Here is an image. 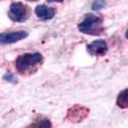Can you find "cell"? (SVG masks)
I'll use <instances>...</instances> for the list:
<instances>
[{
	"label": "cell",
	"mask_w": 128,
	"mask_h": 128,
	"mask_svg": "<svg viewBox=\"0 0 128 128\" xmlns=\"http://www.w3.org/2000/svg\"><path fill=\"white\" fill-rule=\"evenodd\" d=\"M26 1H28V2H36V1H38V0H26Z\"/></svg>",
	"instance_id": "obj_14"
},
{
	"label": "cell",
	"mask_w": 128,
	"mask_h": 128,
	"mask_svg": "<svg viewBox=\"0 0 128 128\" xmlns=\"http://www.w3.org/2000/svg\"><path fill=\"white\" fill-rule=\"evenodd\" d=\"M55 10L53 8L48 7L44 4L38 5L35 8V13L40 19L43 20H50L55 16Z\"/></svg>",
	"instance_id": "obj_7"
},
{
	"label": "cell",
	"mask_w": 128,
	"mask_h": 128,
	"mask_svg": "<svg viewBox=\"0 0 128 128\" xmlns=\"http://www.w3.org/2000/svg\"><path fill=\"white\" fill-rule=\"evenodd\" d=\"M89 114L88 108L80 104H74L67 110L66 119L72 123L77 124L86 119Z\"/></svg>",
	"instance_id": "obj_4"
},
{
	"label": "cell",
	"mask_w": 128,
	"mask_h": 128,
	"mask_svg": "<svg viewBox=\"0 0 128 128\" xmlns=\"http://www.w3.org/2000/svg\"><path fill=\"white\" fill-rule=\"evenodd\" d=\"M44 60L40 52L25 53L18 57L16 61V69L21 74H29L35 72Z\"/></svg>",
	"instance_id": "obj_1"
},
{
	"label": "cell",
	"mask_w": 128,
	"mask_h": 128,
	"mask_svg": "<svg viewBox=\"0 0 128 128\" xmlns=\"http://www.w3.org/2000/svg\"><path fill=\"white\" fill-rule=\"evenodd\" d=\"M3 80H5L6 82H9V83H12V84H16L18 83V80L17 78L15 75H14L13 74L10 72H8L6 73V74H4V76L3 77Z\"/></svg>",
	"instance_id": "obj_11"
},
{
	"label": "cell",
	"mask_w": 128,
	"mask_h": 128,
	"mask_svg": "<svg viewBox=\"0 0 128 128\" xmlns=\"http://www.w3.org/2000/svg\"><path fill=\"white\" fill-rule=\"evenodd\" d=\"M28 36V33L25 31L2 33L0 34V45L14 44L19 40L24 39Z\"/></svg>",
	"instance_id": "obj_6"
},
{
	"label": "cell",
	"mask_w": 128,
	"mask_h": 128,
	"mask_svg": "<svg viewBox=\"0 0 128 128\" xmlns=\"http://www.w3.org/2000/svg\"><path fill=\"white\" fill-rule=\"evenodd\" d=\"M64 0H47L49 3H62Z\"/></svg>",
	"instance_id": "obj_12"
},
{
	"label": "cell",
	"mask_w": 128,
	"mask_h": 128,
	"mask_svg": "<svg viewBox=\"0 0 128 128\" xmlns=\"http://www.w3.org/2000/svg\"><path fill=\"white\" fill-rule=\"evenodd\" d=\"M86 50L90 55L103 56L107 53L108 46L104 40H97L86 46Z\"/></svg>",
	"instance_id": "obj_5"
},
{
	"label": "cell",
	"mask_w": 128,
	"mask_h": 128,
	"mask_svg": "<svg viewBox=\"0 0 128 128\" xmlns=\"http://www.w3.org/2000/svg\"><path fill=\"white\" fill-rule=\"evenodd\" d=\"M126 37L127 39L128 40V29L126 30Z\"/></svg>",
	"instance_id": "obj_13"
},
{
	"label": "cell",
	"mask_w": 128,
	"mask_h": 128,
	"mask_svg": "<svg viewBox=\"0 0 128 128\" xmlns=\"http://www.w3.org/2000/svg\"><path fill=\"white\" fill-rule=\"evenodd\" d=\"M116 104L120 109L128 108V88L122 90L118 94L116 98Z\"/></svg>",
	"instance_id": "obj_9"
},
{
	"label": "cell",
	"mask_w": 128,
	"mask_h": 128,
	"mask_svg": "<svg viewBox=\"0 0 128 128\" xmlns=\"http://www.w3.org/2000/svg\"><path fill=\"white\" fill-rule=\"evenodd\" d=\"M79 31L83 34L93 36H100L104 32L102 19L93 14H88L82 22L78 26Z\"/></svg>",
	"instance_id": "obj_2"
},
{
	"label": "cell",
	"mask_w": 128,
	"mask_h": 128,
	"mask_svg": "<svg viewBox=\"0 0 128 128\" xmlns=\"http://www.w3.org/2000/svg\"><path fill=\"white\" fill-rule=\"evenodd\" d=\"M29 9L21 2L12 3L10 4L8 15L13 22H24L29 18Z\"/></svg>",
	"instance_id": "obj_3"
},
{
	"label": "cell",
	"mask_w": 128,
	"mask_h": 128,
	"mask_svg": "<svg viewBox=\"0 0 128 128\" xmlns=\"http://www.w3.org/2000/svg\"><path fill=\"white\" fill-rule=\"evenodd\" d=\"M52 123L46 117H39L26 127V128H51Z\"/></svg>",
	"instance_id": "obj_8"
},
{
	"label": "cell",
	"mask_w": 128,
	"mask_h": 128,
	"mask_svg": "<svg viewBox=\"0 0 128 128\" xmlns=\"http://www.w3.org/2000/svg\"><path fill=\"white\" fill-rule=\"evenodd\" d=\"M106 2L104 0H96L92 3V9L94 11H98L104 8L106 6Z\"/></svg>",
	"instance_id": "obj_10"
}]
</instances>
